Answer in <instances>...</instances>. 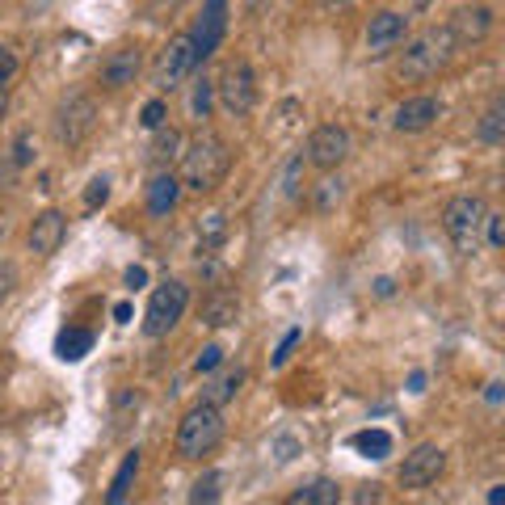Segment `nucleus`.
I'll use <instances>...</instances> for the list:
<instances>
[{
  "instance_id": "nucleus-15",
  "label": "nucleus",
  "mask_w": 505,
  "mask_h": 505,
  "mask_svg": "<svg viewBox=\"0 0 505 505\" xmlns=\"http://www.w3.org/2000/svg\"><path fill=\"white\" fill-rule=\"evenodd\" d=\"M493 30V13L484 9V5H472V9H459V13H450V43H480L484 34Z\"/></svg>"
},
{
  "instance_id": "nucleus-30",
  "label": "nucleus",
  "mask_w": 505,
  "mask_h": 505,
  "mask_svg": "<svg viewBox=\"0 0 505 505\" xmlns=\"http://www.w3.org/2000/svg\"><path fill=\"white\" fill-rule=\"evenodd\" d=\"M165 114H169V106L160 98H152L148 106H143V114H139V122L148 127V131H156V127H165Z\"/></svg>"
},
{
  "instance_id": "nucleus-25",
  "label": "nucleus",
  "mask_w": 505,
  "mask_h": 505,
  "mask_svg": "<svg viewBox=\"0 0 505 505\" xmlns=\"http://www.w3.org/2000/svg\"><path fill=\"white\" fill-rule=\"evenodd\" d=\"M241 384H244V371H241V366H236V371L220 375V379H215V384H211L207 400H211V405H223V400H232V396L241 392Z\"/></svg>"
},
{
  "instance_id": "nucleus-18",
  "label": "nucleus",
  "mask_w": 505,
  "mask_h": 505,
  "mask_svg": "<svg viewBox=\"0 0 505 505\" xmlns=\"http://www.w3.org/2000/svg\"><path fill=\"white\" fill-rule=\"evenodd\" d=\"M177 198H181V181H177L173 173H156L152 181H148V215L165 220L169 211L177 207Z\"/></svg>"
},
{
  "instance_id": "nucleus-27",
  "label": "nucleus",
  "mask_w": 505,
  "mask_h": 505,
  "mask_svg": "<svg viewBox=\"0 0 505 505\" xmlns=\"http://www.w3.org/2000/svg\"><path fill=\"white\" fill-rule=\"evenodd\" d=\"M341 194H345V190H341V177H325V181L316 186V211L320 215H329V211L341 202Z\"/></svg>"
},
{
  "instance_id": "nucleus-10",
  "label": "nucleus",
  "mask_w": 505,
  "mask_h": 505,
  "mask_svg": "<svg viewBox=\"0 0 505 505\" xmlns=\"http://www.w3.org/2000/svg\"><path fill=\"white\" fill-rule=\"evenodd\" d=\"M350 156V131L345 127H337V122H325V127H316L308 139V160L316 169H337L341 160Z\"/></svg>"
},
{
  "instance_id": "nucleus-14",
  "label": "nucleus",
  "mask_w": 505,
  "mask_h": 505,
  "mask_svg": "<svg viewBox=\"0 0 505 505\" xmlns=\"http://www.w3.org/2000/svg\"><path fill=\"white\" fill-rule=\"evenodd\" d=\"M241 320V295L232 286H215L207 299H202V325L207 329H228Z\"/></svg>"
},
{
  "instance_id": "nucleus-43",
  "label": "nucleus",
  "mask_w": 505,
  "mask_h": 505,
  "mask_svg": "<svg viewBox=\"0 0 505 505\" xmlns=\"http://www.w3.org/2000/svg\"><path fill=\"white\" fill-rule=\"evenodd\" d=\"M497 501H505V484H493V489H489V505H497Z\"/></svg>"
},
{
  "instance_id": "nucleus-12",
  "label": "nucleus",
  "mask_w": 505,
  "mask_h": 505,
  "mask_svg": "<svg viewBox=\"0 0 505 505\" xmlns=\"http://www.w3.org/2000/svg\"><path fill=\"white\" fill-rule=\"evenodd\" d=\"M438 114H442L438 98H408V101H400V110H396L392 127L400 135H421V131H429V127H434V119H438Z\"/></svg>"
},
{
  "instance_id": "nucleus-42",
  "label": "nucleus",
  "mask_w": 505,
  "mask_h": 505,
  "mask_svg": "<svg viewBox=\"0 0 505 505\" xmlns=\"http://www.w3.org/2000/svg\"><path fill=\"white\" fill-rule=\"evenodd\" d=\"M114 320H119V325H127V320H131V304H114Z\"/></svg>"
},
{
  "instance_id": "nucleus-19",
  "label": "nucleus",
  "mask_w": 505,
  "mask_h": 505,
  "mask_svg": "<svg viewBox=\"0 0 505 505\" xmlns=\"http://www.w3.org/2000/svg\"><path fill=\"white\" fill-rule=\"evenodd\" d=\"M139 468H143V455L139 450H131L127 459H122V468L114 472V480H110V493H106V505H122L127 497H131V489H135V480H139Z\"/></svg>"
},
{
  "instance_id": "nucleus-28",
  "label": "nucleus",
  "mask_w": 505,
  "mask_h": 505,
  "mask_svg": "<svg viewBox=\"0 0 505 505\" xmlns=\"http://www.w3.org/2000/svg\"><path fill=\"white\" fill-rule=\"evenodd\" d=\"M177 148H181V135H177L173 127H169V131H165V127H156V143H152V156H156V160H173Z\"/></svg>"
},
{
  "instance_id": "nucleus-20",
  "label": "nucleus",
  "mask_w": 505,
  "mask_h": 505,
  "mask_svg": "<svg viewBox=\"0 0 505 505\" xmlns=\"http://www.w3.org/2000/svg\"><path fill=\"white\" fill-rule=\"evenodd\" d=\"M93 329H77V325H72V329H64L56 337V358L59 363H80V358H85L88 350H93Z\"/></svg>"
},
{
  "instance_id": "nucleus-46",
  "label": "nucleus",
  "mask_w": 505,
  "mask_h": 505,
  "mask_svg": "<svg viewBox=\"0 0 505 505\" xmlns=\"http://www.w3.org/2000/svg\"><path fill=\"white\" fill-rule=\"evenodd\" d=\"M341 5H350V0H325V9H341Z\"/></svg>"
},
{
  "instance_id": "nucleus-9",
  "label": "nucleus",
  "mask_w": 505,
  "mask_h": 505,
  "mask_svg": "<svg viewBox=\"0 0 505 505\" xmlns=\"http://www.w3.org/2000/svg\"><path fill=\"white\" fill-rule=\"evenodd\" d=\"M93 122H98V106H93V98L72 93V98L56 110V135L64 143H80L88 131H93Z\"/></svg>"
},
{
  "instance_id": "nucleus-7",
  "label": "nucleus",
  "mask_w": 505,
  "mask_h": 505,
  "mask_svg": "<svg viewBox=\"0 0 505 505\" xmlns=\"http://www.w3.org/2000/svg\"><path fill=\"white\" fill-rule=\"evenodd\" d=\"M220 101L228 114H249L257 106V80H252V67L244 59L228 64V72L220 77Z\"/></svg>"
},
{
  "instance_id": "nucleus-31",
  "label": "nucleus",
  "mask_w": 505,
  "mask_h": 505,
  "mask_svg": "<svg viewBox=\"0 0 505 505\" xmlns=\"http://www.w3.org/2000/svg\"><path fill=\"white\" fill-rule=\"evenodd\" d=\"M211 101H215V85H211V80H198V88H194V101H190V106H194V114H198V119H207V114H211Z\"/></svg>"
},
{
  "instance_id": "nucleus-16",
  "label": "nucleus",
  "mask_w": 505,
  "mask_h": 505,
  "mask_svg": "<svg viewBox=\"0 0 505 505\" xmlns=\"http://www.w3.org/2000/svg\"><path fill=\"white\" fill-rule=\"evenodd\" d=\"M67 236V220L59 215V211H43L38 220H34L30 228V249L38 252V257H56L59 244H64Z\"/></svg>"
},
{
  "instance_id": "nucleus-33",
  "label": "nucleus",
  "mask_w": 505,
  "mask_h": 505,
  "mask_svg": "<svg viewBox=\"0 0 505 505\" xmlns=\"http://www.w3.org/2000/svg\"><path fill=\"white\" fill-rule=\"evenodd\" d=\"M106 198H110V181H106V177H93V181H88V190H85V207L93 211V207H101Z\"/></svg>"
},
{
  "instance_id": "nucleus-26",
  "label": "nucleus",
  "mask_w": 505,
  "mask_h": 505,
  "mask_svg": "<svg viewBox=\"0 0 505 505\" xmlns=\"http://www.w3.org/2000/svg\"><path fill=\"white\" fill-rule=\"evenodd\" d=\"M220 484H223V476L220 472H202V476H198V480H194V489H190V501H194V505H202V501H220Z\"/></svg>"
},
{
  "instance_id": "nucleus-40",
  "label": "nucleus",
  "mask_w": 505,
  "mask_h": 505,
  "mask_svg": "<svg viewBox=\"0 0 505 505\" xmlns=\"http://www.w3.org/2000/svg\"><path fill=\"white\" fill-rule=\"evenodd\" d=\"M122 278H127V286H131V291H139V286L148 283V270H143V265H131V270H127Z\"/></svg>"
},
{
  "instance_id": "nucleus-39",
  "label": "nucleus",
  "mask_w": 505,
  "mask_h": 505,
  "mask_svg": "<svg viewBox=\"0 0 505 505\" xmlns=\"http://www.w3.org/2000/svg\"><path fill=\"white\" fill-rule=\"evenodd\" d=\"M34 152H30V135H22L17 139V148H13V165H30Z\"/></svg>"
},
{
  "instance_id": "nucleus-29",
  "label": "nucleus",
  "mask_w": 505,
  "mask_h": 505,
  "mask_svg": "<svg viewBox=\"0 0 505 505\" xmlns=\"http://www.w3.org/2000/svg\"><path fill=\"white\" fill-rule=\"evenodd\" d=\"M304 341V329H291L283 341H278V350H274V358H270V366H286L291 363V354H295V345Z\"/></svg>"
},
{
  "instance_id": "nucleus-34",
  "label": "nucleus",
  "mask_w": 505,
  "mask_h": 505,
  "mask_svg": "<svg viewBox=\"0 0 505 505\" xmlns=\"http://www.w3.org/2000/svg\"><path fill=\"white\" fill-rule=\"evenodd\" d=\"M13 286H17V265L5 262V265H0V304L13 295Z\"/></svg>"
},
{
  "instance_id": "nucleus-37",
  "label": "nucleus",
  "mask_w": 505,
  "mask_h": 505,
  "mask_svg": "<svg viewBox=\"0 0 505 505\" xmlns=\"http://www.w3.org/2000/svg\"><path fill=\"white\" fill-rule=\"evenodd\" d=\"M484 223H489V244L501 249V244H505V220H501V215H484Z\"/></svg>"
},
{
  "instance_id": "nucleus-3",
  "label": "nucleus",
  "mask_w": 505,
  "mask_h": 505,
  "mask_svg": "<svg viewBox=\"0 0 505 505\" xmlns=\"http://www.w3.org/2000/svg\"><path fill=\"white\" fill-rule=\"evenodd\" d=\"M450 34L447 30H429V34H421V38H413V43L405 46V56L396 59V80H426V77H434L442 64L450 59Z\"/></svg>"
},
{
  "instance_id": "nucleus-23",
  "label": "nucleus",
  "mask_w": 505,
  "mask_h": 505,
  "mask_svg": "<svg viewBox=\"0 0 505 505\" xmlns=\"http://www.w3.org/2000/svg\"><path fill=\"white\" fill-rule=\"evenodd\" d=\"M223 236H228V220L220 211H211L207 220L198 223V252H215L223 244Z\"/></svg>"
},
{
  "instance_id": "nucleus-35",
  "label": "nucleus",
  "mask_w": 505,
  "mask_h": 505,
  "mask_svg": "<svg viewBox=\"0 0 505 505\" xmlns=\"http://www.w3.org/2000/svg\"><path fill=\"white\" fill-rule=\"evenodd\" d=\"M17 77V56H13L9 46H0V85H9Z\"/></svg>"
},
{
  "instance_id": "nucleus-38",
  "label": "nucleus",
  "mask_w": 505,
  "mask_h": 505,
  "mask_svg": "<svg viewBox=\"0 0 505 505\" xmlns=\"http://www.w3.org/2000/svg\"><path fill=\"white\" fill-rule=\"evenodd\" d=\"M295 450H299V442L295 438H291V434H283V438H274V455H278V459H295Z\"/></svg>"
},
{
  "instance_id": "nucleus-4",
  "label": "nucleus",
  "mask_w": 505,
  "mask_h": 505,
  "mask_svg": "<svg viewBox=\"0 0 505 505\" xmlns=\"http://www.w3.org/2000/svg\"><path fill=\"white\" fill-rule=\"evenodd\" d=\"M186 304H190L186 283H177V278L160 283L152 291V299H148V312H143V333H148V337H165L177 320L186 316Z\"/></svg>"
},
{
  "instance_id": "nucleus-22",
  "label": "nucleus",
  "mask_w": 505,
  "mask_h": 505,
  "mask_svg": "<svg viewBox=\"0 0 505 505\" xmlns=\"http://www.w3.org/2000/svg\"><path fill=\"white\" fill-rule=\"evenodd\" d=\"M337 501H341V489L333 480H312L299 493H291V505H337Z\"/></svg>"
},
{
  "instance_id": "nucleus-1",
  "label": "nucleus",
  "mask_w": 505,
  "mask_h": 505,
  "mask_svg": "<svg viewBox=\"0 0 505 505\" xmlns=\"http://www.w3.org/2000/svg\"><path fill=\"white\" fill-rule=\"evenodd\" d=\"M232 169V152L228 143L220 139V135H198L194 143H190L186 160H181V181H186L190 190H198V194H207V190H215L228 177Z\"/></svg>"
},
{
  "instance_id": "nucleus-24",
  "label": "nucleus",
  "mask_w": 505,
  "mask_h": 505,
  "mask_svg": "<svg viewBox=\"0 0 505 505\" xmlns=\"http://www.w3.org/2000/svg\"><path fill=\"white\" fill-rule=\"evenodd\" d=\"M480 139H484V143H501V139H505V101H501V98H497L493 106H489V114H484Z\"/></svg>"
},
{
  "instance_id": "nucleus-2",
  "label": "nucleus",
  "mask_w": 505,
  "mask_h": 505,
  "mask_svg": "<svg viewBox=\"0 0 505 505\" xmlns=\"http://www.w3.org/2000/svg\"><path fill=\"white\" fill-rule=\"evenodd\" d=\"M223 438V413L220 405H211V400H202V405H194L181 417V426H177V459H202V455H211V450L220 447Z\"/></svg>"
},
{
  "instance_id": "nucleus-5",
  "label": "nucleus",
  "mask_w": 505,
  "mask_h": 505,
  "mask_svg": "<svg viewBox=\"0 0 505 505\" xmlns=\"http://www.w3.org/2000/svg\"><path fill=\"white\" fill-rule=\"evenodd\" d=\"M484 198L476 194H463V198H450L447 211H442V228H447V236L455 241V249L459 252H472L476 249V232H480L484 223Z\"/></svg>"
},
{
  "instance_id": "nucleus-21",
  "label": "nucleus",
  "mask_w": 505,
  "mask_h": 505,
  "mask_svg": "<svg viewBox=\"0 0 505 505\" xmlns=\"http://www.w3.org/2000/svg\"><path fill=\"white\" fill-rule=\"evenodd\" d=\"M350 447L363 455V459H387L392 455V434L387 429H358L350 438Z\"/></svg>"
},
{
  "instance_id": "nucleus-32",
  "label": "nucleus",
  "mask_w": 505,
  "mask_h": 505,
  "mask_svg": "<svg viewBox=\"0 0 505 505\" xmlns=\"http://www.w3.org/2000/svg\"><path fill=\"white\" fill-rule=\"evenodd\" d=\"M215 366H223V345H207V350L194 358V371L198 375H211Z\"/></svg>"
},
{
  "instance_id": "nucleus-36",
  "label": "nucleus",
  "mask_w": 505,
  "mask_h": 505,
  "mask_svg": "<svg viewBox=\"0 0 505 505\" xmlns=\"http://www.w3.org/2000/svg\"><path fill=\"white\" fill-rule=\"evenodd\" d=\"M181 5H186V0H148V17H152V22H160L165 13L181 9Z\"/></svg>"
},
{
  "instance_id": "nucleus-45",
  "label": "nucleus",
  "mask_w": 505,
  "mask_h": 505,
  "mask_svg": "<svg viewBox=\"0 0 505 505\" xmlns=\"http://www.w3.org/2000/svg\"><path fill=\"white\" fill-rule=\"evenodd\" d=\"M5 110H9V93H5V85H0V119H5Z\"/></svg>"
},
{
  "instance_id": "nucleus-11",
  "label": "nucleus",
  "mask_w": 505,
  "mask_h": 505,
  "mask_svg": "<svg viewBox=\"0 0 505 505\" xmlns=\"http://www.w3.org/2000/svg\"><path fill=\"white\" fill-rule=\"evenodd\" d=\"M223 34H228V9H223V0H207V9H202V17H198L194 34H190L198 64H202V59H211L215 51H220Z\"/></svg>"
},
{
  "instance_id": "nucleus-13",
  "label": "nucleus",
  "mask_w": 505,
  "mask_h": 505,
  "mask_svg": "<svg viewBox=\"0 0 505 505\" xmlns=\"http://www.w3.org/2000/svg\"><path fill=\"white\" fill-rule=\"evenodd\" d=\"M139 67H143L139 51H135V46H119V51H110V56H106V64H101V85H106V88L135 85Z\"/></svg>"
},
{
  "instance_id": "nucleus-41",
  "label": "nucleus",
  "mask_w": 505,
  "mask_h": 505,
  "mask_svg": "<svg viewBox=\"0 0 505 505\" xmlns=\"http://www.w3.org/2000/svg\"><path fill=\"white\" fill-rule=\"evenodd\" d=\"M299 169H304V160H295V165L286 169V194H291V198L299 194Z\"/></svg>"
},
{
  "instance_id": "nucleus-17",
  "label": "nucleus",
  "mask_w": 505,
  "mask_h": 505,
  "mask_svg": "<svg viewBox=\"0 0 505 505\" xmlns=\"http://www.w3.org/2000/svg\"><path fill=\"white\" fill-rule=\"evenodd\" d=\"M400 38H405V17L392 9L375 13L371 26H366V46H371V56H387Z\"/></svg>"
},
{
  "instance_id": "nucleus-44",
  "label": "nucleus",
  "mask_w": 505,
  "mask_h": 505,
  "mask_svg": "<svg viewBox=\"0 0 505 505\" xmlns=\"http://www.w3.org/2000/svg\"><path fill=\"white\" fill-rule=\"evenodd\" d=\"M484 396H489V405H497V400H501V384H489V392H484Z\"/></svg>"
},
{
  "instance_id": "nucleus-6",
  "label": "nucleus",
  "mask_w": 505,
  "mask_h": 505,
  "mask_svg": "<svg viewBox=\"0 0 505 505\" xmlns=\"http://www.w3.org/2000/svg\"><path fill=\"white\" fill-rule=\"evenodd\" d=\"M442 472H447V450L434 447V442H421V447L413 450V455H405V463H400V484H405V489H429Z\"/></svg>"
},
{
  "instance_id": "nucleus-8",
  "label": "nucleus",
  "mask_w": 505,
  "mask_h": 505,
  "mask_svg": "<svg viewBox=\"0 0 505 505\" xmlns=\"http://www.w3.org/2000/svg\"><path fill=\"white\" fill-rule=\"evenodd\" d=\"M194 67H198L194 43H190V34H181V38L165 43V51H160V59H156V88H177Z\"/></svg>"
}]
</instances>
